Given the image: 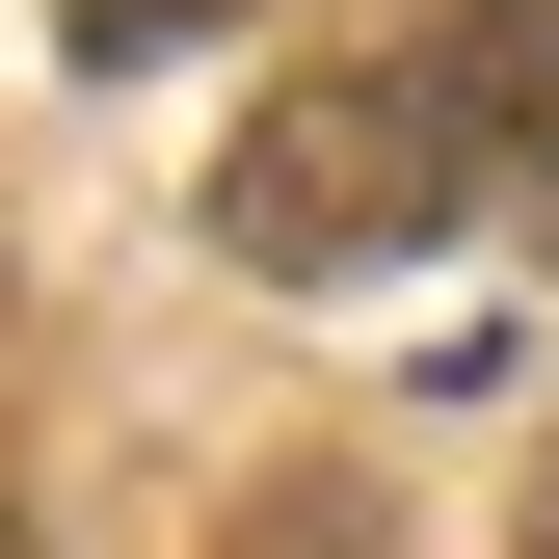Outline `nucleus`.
<instances>
[{
  "mask_svg": "<svg viewBox=\"0 0 559 559\" xmlns=\"http://www.w3.org/2000/svg\"><path fill=\"white\" fill-rule=\"evenodd\" d=\"M479 187L559 214V0H427V27L320 53V81L214 160V240L240 266H400V240H453Z\"/></svg>",
  "mask_w": 559,
  "mask_h": 559,
  "instance_id": "nucleus-1",
  "label": "nucleus"
},
{
  "mask_svg": "<svg viewBox=\"0 0 559 559\" xmlns=\"http://www.w3.org/2000/svg\"><path fill=\"white\" fill-rule=\"evenodd\" d=\"M81 53H187V27H240V0H53Z\"/></svg>",
  "mask_w": 559,
  "mask_h": 559,
  "instance_id": "nucleus-2",
  "label": "nucleus"
},
{
  "mask_svg": "<svg viewBox=\"0 0 559 559\" xmlns=\"http://www.w3.org/2000/svg\"><path fill=\"white\" fill-rule=\"evenodd\" d=\"M0 559H27V533H0Z\"/></svg>",
  "mask_w": 559,
  "mask_h": 559,
  "instance_id": "nucleus-3",
  "label": "nucleus"
}]
</instances>
